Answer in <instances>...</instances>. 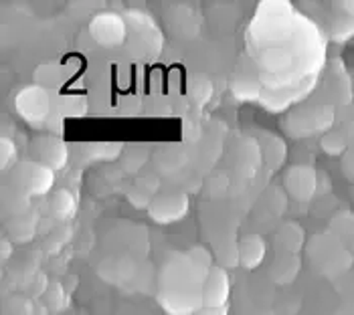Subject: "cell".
I'll return each mask as SVG.
<instances>
[{"instance_id":"cell-2","label":"cell","mask_w":354,"mask_h":315,"mask_svg":"<svg viewBox=\"0 0 354 315\" xmlns=\"http://www.w3.org/2000/svg\"><path fill=\"white\" fill-rule=\"evenodd\" d=\"M91 37L104 47H118L126 41V21L115 12H102L89 25Z\"/></svg>"},{"instance_id":"cell-18","label":"cell","mask_w":354,"mask_h":315,"mask_svg":"<svg viewBox=\"0 0 354 315\" xmlns=\"http://www.w3.org/2000/svg\"><path fill=\"white\" fill-rule=\"evenodd\" d=\"M69 238H71V229H69V227L57 229L53 235L49 236V240H47V251H49V253H57Z\"/></svg>"},{"instance_id":"cell-6","label":"cell","mask_w":354,"mask_h":315,"mask_svg":"<svg viewBox=\"0 0 354 315\" xmlns=\"http://www.w3.org/2000/svg\"><path fill=\"white\" fill-rule=\"evenodd\" d=\"M316 172L310 166H292L283 174V186L286 190L298 198V200H310L316 192Z\"/></svg>"},{"instance_id":"cell-7","label":"cell","mask_w":354,"mask_h":315,"mask_svg":"<svg viewBox=\"0 0 354 315\" xmlns=\"http://www.w3.org/2000/svg\"><path fill=\"white\" fill-rule=\"evenodd\" d=\"M150 216L156 222H174L180 220L189 210V198L185 194H164L150 202Z\"/></svg>"},{"instance_id":"cell-23","label":"cell","mask_w":354,"mask_h":315,"mask_svg":"<svg viewBox=\"0 0 354 315\" xmlns=\"http://www.w3.org/2000/svg\"><path fill=\"white\" fill-rule=\"evenodd\" d=\"M344 10H346L348 15H353L354 17V2H344Z\"/></svg>"},{"instance_id":"cell-22","label":"cell","mask_w":354,"mask_h":315,"mask_svg":"<svg viewBox=\"0 0 354 315\" xmlns=\"http://www.w3.org/2000/svg\"><path fill=\"white\" fill-rule=\"evenodd\" d=\"M194 315H227V307H203Z\"/></svg>"},{"instance_id":"cell-14","label":"cell","mask_w":354,"mask_h":315,"mask_svg":"<svg viewBox=\"0 0 354 315\" xmlns=\"http://www.w3.org/2000/svg\"><path fill=\"white\" fill-rule=\"evenodd\" d=\"M322 148L330 156H340L346 148V137L340 131H330L322 137Z\"/></svg>"},{"instance_id":"cell-4","label":"cell","mask_w":354,"mask_h":315,"mask_svg":"<svg viewBox=\"0 0 354 315\" xmlns=\"http://www.w3.org/2000/svg\"><path fill=\"white\" fill-rule=\"evenodd\" d=\"M231 295V281L225 269L213 267L205 275V285H203V303L205 307H227Z\"/></svg>"},{"instance_id":"cell-5","label":"cell","mask_w":354,"mask_h":315,"mask_svg":"<svg viewBox=\"0 0 354 315\" xmlns=\"http://www.w3.org/2000/svg\"><path fill=\"white\" fill-rule=\"evenodd\" d=\"M32 150H35V156L39 160V164L51 168V170H61L67 166V146L65 142L51 137V135H41L32 142Z\"/></svg>"},{"instance_id":"cell-10","label":"cell","mask_w":354,"mask_h":315,"mask_svg":"<svg viewBox=\"0 0 354 315\" xmlns=\"http://www.w3.org/2000/svg\"><path fill=\"white\" fill-rule=\"evenodd\" d=\"M277 242L281 245V249H286L288 253H298L304 245V231H301L298 225L290 222V225H283L279 229V235H277Z\"/></svg>"},{"instance_id":"cell-13","label":"cell","mask_w":354,"mask_h":315,"mask_svg":"<svg viewBox=\"0 0 354 315\" xmlns=\"http://www.w3.org/2000/svg\"><path fill=\"white\" fill-rule=\"evenodd\" d=\"M290 63H292L290 52L281 51V49H270L261 55V65L268 71H283V69H288Z\"/></svg>"},{"instance_id":"cell-21","label":"cell","mask_w":354,"mask_h":315,"mask_svg":"<svg viewBox=\"0 0 354 315\" xmlns=\"http://www.w3.org/2000/svg\"><path fill=\"white\" fill-rule=\"evenodd\" d=\"M0 257H2V261H8L12 257V240L2 238V242H0Z\"/></svg>"},{"instance_id":"cell-11","label":"cell","mask_w":354,"mask_h":315,"mask_svg":"<svg viewBox=\"0 0 354 315\" xmlns=\"http://www.w3.org/2000/svg\"><path fill=\"white\" fill-rule=\"evenodd\" d=\"M67 299H69V291L65 289V285L51 283L43 297V305L49 309V314H61L67 307Z\"/></svg>"},{"instance_id":"cell-8","label":"cell","mask_w":354,"mask_h":315,"mask_svg":"<svg viewBox=\"0 0 354 315\" xmlns=\"http://www.w3.org/2000/svg\"><path fill=\"white\" fill-rule=\"evenodd\" d=\"M266 253H268L266 240L259 235H247L239 240V247H237L239 265L249 269V271L257 269L261 262L266 261Z\"/></svg>"},{"instance_id":"cell-17","label":"cell","mask_w":354,"mask_h":315,"mask_svg":"<svg viewBox=\"0 0 354 315\" xmlns=\"http://www.w3.org/2000/svg\"><path fill=\"white\" fill-rule=\"evenodd\" d=\"M37 307L28 297H12L8 305V315H35Z\"/></svg>"},{"instance_id":"cell-12","label":"cell","mask_w":354,"mask_h":315,"mask_svg":"<svg viewBox=\"0 0 354 315\" xmlns=\"http://www.w3.org/2000/svg\"><path fill=\"white\" fill-rule=\"evenodd\" d=\"M298 269H300L298 259L286 255L283 259H279V261L275 262V267H273V277H275L277 283H290V281H294V277L298 275Z\"/></svg>"},{"instance_id":"cell-15","label":"cell","mask_w":354,"mask_h":315,"mask_svg":"<svg viewBox=\"0 0 354 315\" xmlns=\"http://www.w3.org/2000/svg\"><path fill=\"white\" fill-rule=\"evenodd\" d=\"M49 285H51V283L47 281V275H45V273H35V275H30L27 283V297H30V299L45 297Z\"/></svg>"},{"instance_id":"cell-9","label":"cell","mask_w":354,"mask_h":315,"mask_svg":"<svg viewBox=\"0 0 354 315\" xmlns=\"http://www.w3.org/2000/svg\"><path fill=\"white\" fill-rule=\"evenodd\" d=\"M51 212L59 220H69L77 212V200L69 190H57L51 198Z\"/></svg>"},{"instance_id":"cell-16","label":"cell","mask_w":354,"mask_h":315,"mask_svg":"<svg viewBox=\"0 0 354 315\" xmlns=\"http://www.w3.org/2000/svg\"><path fill=\"white\" fill-rule=\"evenodd\" d=\"M15 158H17V146H15L12 140H8V137L4 135V137L0 140V168H2V170H8L10 164L15 162Z\"/></svg>"},{"instance_id":"cell-1","label":"cell","mask_w":354,"mask_h":315,"mask_svg":"<svg viewBox=\"0 0 354 315\" xmlns=\"http://www.w3.org/2000/svg\"><path fill=\"white\" fill-rule=\"evenodd\" d=\"M15 107L25 122L30 124L43 122L49 113V95L43 87L30 85L19 91V95L15 97Z\"/></svg>"},{"instance_id":"cell-3","label":"cell","mask_w":354,"mask_h":315,"mask_svg":"<svg viewBox=\"0 0 354 315\" xmlns=\"http://www.w3.org/2000/svg\"><path fill=\"white\" fill-rule=\"evenodd\" d=\"M19 182L28 196H43L53 188L55 174L51 168L39 164V162H25L17 170Z\"/></svg>"},{"instance_id":"cell-19","label":"cell","mask_w":354,"mask_h":315,"mask_svg":"<svg viewBox=\"0 0 354 315\" xmlns=\"http://www.w3.org/2000/svg\"><path fill=\"white\" fill-rule=\"evenodd\" d=\"M354 35V17L353 15H348L346 19H342V21H336V26H334V39H338V41H346V39H351Z\"/></svg>"},{"instance_id":"cell-20","label":"cell","mask_w":354,"mask_h":315,"mask_svg":"<svg viewBox=\"0 0 354 315\" xmlns=\"http://www.w3.org/2000/svg\"><path fill=\"white\" fill-rule=\"evenodd\" d=\"M189 257L192 259V262L196 265V267H201V269H205V271H211L213 267H211V255H209V251H205L203 247H194L191 253H189Z\"/></svg>"},{"instance_id":"cell-24","label":"cell","mask_w":354,"mask_h":315,"mask_svg":"<svg viewBox=\"0 0 354 315\" xmlns=\"http://www.w3.org/2000/svg\"><path fill=\"white\" fill-rule=\"evenodd\" d=\"M47 314H49V309H47V307L43 305V307H37V314H35V315H47Z\"/></svg>"}]
</instances>
